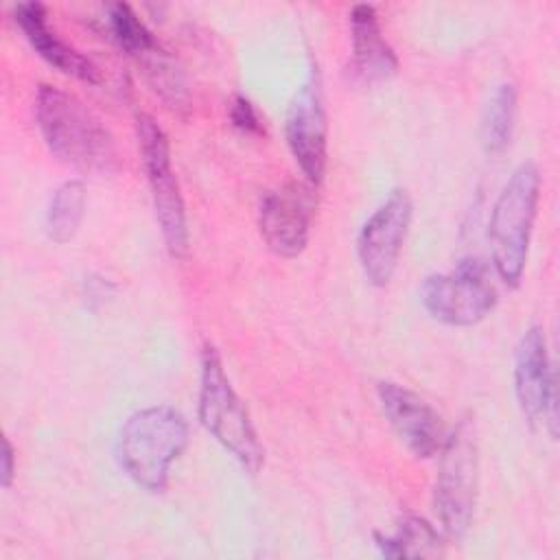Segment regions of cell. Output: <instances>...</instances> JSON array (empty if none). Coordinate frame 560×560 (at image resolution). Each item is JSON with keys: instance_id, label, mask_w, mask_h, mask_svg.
I'll return each mask as SVG.
<instances>
[{"instance_id": "cell-1", "label": "cell", "mask_w": 560, "mask_h": 560, "mask_svg": "<svg viewBox=\"0 0 560 560\" xmlns=\"http://www.w3.org/2000/svg\"><path fill=\"white\" fill-rule=\"evenodd\" d=\"M35 118L46 147L59 160L90 173L118 168L114 136L74 94L42 83L35 94Z\"/></svg>"}, {"instance_id": "cell-2", "label": "cell", "mask_w": 560, "mask_h": 560, "mask_svg": "<svg viewBox=\"0 0 560 560\" xmlns=\"http://www.w3.org/2000/svg\"><path fill=\"white\" fill-rule=\"evenodd\" d=\"M188 446V422L171 405L133 411L120 427L116 457L125 475L147 492H164L173 462Z\"/></svg>"}, {"instance_id": "cell-3", "label": "cell", "mask_w": 560, "mask_h": 560, "mask_svg": "<svg viewBox=\"0 0 560 560\" xmlns=\"http://www.w3.org/2000/svg\"><path fill=\"white\" fill-rule=\"evenodd\" d=\"M540 199V171L534 162L518 164L501 188L488 221V243L494 273L508 287L523 278L532 230Z\"/></svg>"}, {"instance_id": "cell-4", "label": "cell", "mask_w": 560, "mask_h": 560, "mask_svg": "<svg viewBox=\"0 0 560 560\" xmlns=\"http://www.w3.org/2000/svg\"><path fill=\"white\" fill-rule=\"evenodd\" d=\"M199 422L203 429L238 462V466L256 475L262 466L265 451L252 418L234 392L219 352L208 343L201 352L199 374Z\"/></svg>"}, {"instance_id": "cell-5", "label": "cell", "mask_w": 560, "mask_h": 560, "mask_svg": "<svg viewBox=\"0 0 560 560\" xmlns=\"http://www.w3.org/2000/svg\"><path fill=\"white\" fill-rule=\"evenodd\" d=\"M479 486V448L468 420L459 422L440 448V466L433 486V508L442 532L459 540L475 514Z\"/></svg>"}, {"instance_id": "cell-6", "label": "cell", "mask_w": 560, "mask_h": 560, "mask_svg": "<svg viewBox=\"0 0 560 560\" xmlns=\"http://www.w3.org/2000/svg\"><path fill=\"white\" fill-rule=\"evenodd\" d=\"M420 302L440 324L475 326L497 306L492 271L481 258H462L451 271L424 278Z\"/></svg>"}, {"instance_id": "cell-7", "label": "cell", "mask_w": 560, "mask_h": 560, "mask_svg": "<svg viewBox=\"0 0 560 560\" xmlns=\"http://www.w3.org/2000/svg\"><path fill=\"white\" fill-rule=\"evenodd\" d=\"M136 140L140 160L151 188L155 219L171 256L182 258L188 252L186 206L177 175L171 162V144L164 129L149 114L136 116Z\"/></svg>"}, {"instance_id": "cell-8", "label": "cell", "mask_w": 560, "mask_h": 560, "mask_svg": "<svg viewBox=\"0 0 560 560\" xmlns=\"http://www.w3.org/2000/svg\"><path fill=\"white\" fill-rule=\"evenodd\" d=\"M411 217V197L405 188H394L361 225L357 236V258L370 284L385 287L394 278Z\"/></svg>"}, {"instance_id": "cell-9", "label": "cell", "mask_w": 560, "mask_h": 560, "mask_svg": "<svg viewBox=\"0 0 560 560\" xmlns=\"http://www.w3.org/2000/svg\"><path fill=\"white\" fill-rule=\"evenodd\" d=\"M289 151L311 186L324 179L328 164V120L319 74L313 70L295 92L284 120Z\"/></svg>"}, {"instance_id": "cell-10", "label": "cell", "mask_w": 560, "mask_h": 560, "mask_svg": "<svg viewBox=\"0 0 560 560\" xmlns=\"http://www.w3.org/2000/svg\"><path fill=\"white\" fill-rule=\"evenodd\" d=\"M514 394L527 422H542L549 435H558V396L556 372L547 354V341L540 326H529L514 352Z\"/></svg>"}, {"instance_id": "cell-11", "label": "cell", "mask_w": 560, "mask_h": 560, "mask_svg": "<svg viewBox=\"0 0 560 560\" xmlns=\"http://www.w3.org/2000/svg\"><path fill=\"white\" fill-rule=\"evenodd\" d=\"M315 214V195L311 184L291 182L265 192L258 208V230L265 245L282 258H295L304 252Z\"/></svg>"}, {"instance_id": "cell-12", "label": "cell", "mask_w": 560, "mask_h": 560, "mask_svg": "<svg viewBox=\"0 0 560 560\" xmlns=\"http://www.w3.org/2000/svg\"><path fill=\"white\" fill-rule=\"evenodd\" d=\"M376 396L387 422L409 453L422 459L440 453L446 438L444 424L440 413L422 396L392 381H381Z\"/></svg>"}, {"instance_id": "cell-13", "label": "cell", "mask_w": 560, "mask_h": 560, "mask_svg": "<svg viewBox=\"0 0 560 560\" xmlns=\"http://www.w3.org/2000/svg\"><path fill=\"white\" fill-rule=\"evenodd\" d=\"M13 20L24 33L31 48L55 70L83 83H103L101 68L77 48L66 44L48 24V11L42 2H20L13 7Z\"/></svg>"}, {"instance_id": "cell-14", "label": "cell", "mask_w": 560, "mask_h": 560, "mask_svg": "<svg viewBox=\"0 0 560 560\" xmlns=\"http://www.w3.org/2000/svg\"><path fill=\"white\" fill-rule=\"evenodd\" d=\"M352 70L363 83H381L398 72V57L385 39L376 9L372 4H354L350 11Z\"/></svg>"}, {"instance_id": "cell-15", "label": "cell", "mask_w": 560, "mask_h": 560, "mask_svg": "<svg viewBox=\"0 0 560 560\" xmlns=\"http://www.w3.org/2000/svg\"><path fill=\"white\" fill-rule=\"evenodd\" d=\"M381 556L385 558H438L444 556L442 534L420 516H407L394 534L374 536Z\"/></svg>"}, {"instance_id": "cell-16", "label": "cell", "mask_w": 560, "mask_h": 560, "mask_svg": "<svg viewBox=\"0 0 560 560\" xmlns=\"http://www.w3.org/2000/svg\"><path fill=\"white\" fill-rule=\"evenodd\" d=\"M85 214V184L81 179H68L57 186L46 210V236L52 243H68L79 232Z\"/></svg>"}, {"instance_id": "cell-17", "label": "cell", "mask_w": 560, "mask_h": 560, "mask_svg": "<svg viewBox=\"0 0 560 560\" xmlns=\"http://www.w3.org/2000/svg\"><path fill=\"white\" fill-rule=\"evenodd\" d=\"M516 120V88L501 83L490 94L481 116V144L486 153H501L512 138Z\"/></svg>"}, {"instance_id": "cell-18", "label": "cell", "mask_w": 560, "mask_h": 560, "mask_svg": "<svg viewBox=\"0 0 560 560\" xmlns=\"http://www.w3.org/2000/svg\"><path fill=\"white\" fill-rule=\"evenodd\" d=\"M107 26L114 42L136 59H142L160 46L138 13L125 2H116L107 9Z\"/></svg>"}, {"instance_id": "cell-19", "label": "cell", "mask_w": 560, "mask_h": 560, "mask_svg": "<svg viewBox=\"0 0 560 560\" xmlns=\"http://www.w3.org/2000/svg\"><path fill=\"white\" fill-rule=\"evenodd\" d=\"M138 61L142 63L149 83L164 98V103L168 107H173V109L186 107V83H184V77H182L179 68L175 66V61L166 55V50H162L158 46L155 50H151L149 55H144Z\"/></svg>"}, {"instance_id": "cell-20", "label": "cell", "mask_w": 560, "mask_h": 560, "mask_svg": "<svg viewBox=\"0 0 560 560\" xmlns=\"http://www.w3.org/2000/svg\"><path fill=\"white\" fill-rule=\"evenodd\" d=\"M230 120L232 125L243 131V133H249V136H260L265 129H262V120L254 107V103L245 96H236L230 105Z\"/></svg>"}, {"instance_id": "cell-21", "label": "cell", "mask_w": 560, "mask_h": 560, "mask_svg": "<svg viewBox=\"0 0 560 560\" xmlns=\"http://www.w3.org/2000/svg\"><path fill=\"white\" fill-rule=\"evenodd\" d=\"M15 448L13 444L4 438L2 440V451H0V483L2 488H9L13 483V477H15Z\"/></svg>"}]
</instances>
